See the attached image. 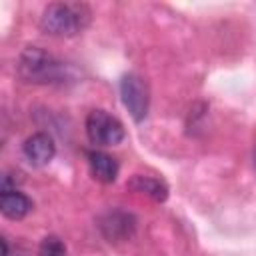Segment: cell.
<instances>
[{"label":"cell","mask_w":256,"mask_h":256,"mask_svg":"<svg viewBox=\"0 0 256 256\" xmlns=\"http://www.w3.org/2000/svg\"><path fill=\"white\" fill-rule=\"evenodd\" d=\"M128 188L138 192V194H144V196H148V198H152L156 202H164L168 198V186L162 180L154 178V176H140V174H136L128 182Z\"/></svg>","instance_id":"obj_9"},{"label":"cell","mask_w":256,"mask_h":256,"mask_svg":"<svg viewBox=\"0 0 256 256\" xmlns=\"http://www.w3.org/2000/svg\"><path fill=\"white\" fill-rule=\"evenodd\" d=\"M22 152L26 156V160L34 166H46L54 154H56V144L52 140L50 134L46 132H36L32 136H28L22 144Z\"/></svg>","instance_id":"obj_6"},{"label":"cell","mask_w":256,"mask_h":256,"mask_svg":"<svg viewBox=\"0 0 256 256\" xmlns=\"http://www.w3.org/2000/svg\"><path fill=\"white\" fill-rule=\"evenodd\" d=\"M64 254H66V246L58 236H46L40 242L38 256H64Z\"/></svg>","instance_id":"obj_10"},{"label":"cell","mask_w":256,"mask_h":256,"mask_svg":"<svg viewBox=\"0 0 256 256\" xmlns=\"http://www.w3.org/2000/svg\"><path fill=\"white\" fill-rule=\"evenodd\" d=\"M136 216L126 210H108L98 218V228L108 242H126L136 232Z\"/></svg>","instance_id":"obj_5"},{"label":"cell","mask_w":256,"mask_h":256,"mask_svg":"<svg viewBox=\"0 0 256 256\" xmlns=\"http://www.w3.org/2000/svg\"><path fill=\"white\" fill-rule=\"evenodd\" d=\"M86 136L94 146H116L124 140V124L106 110H92L86 116Z\"/></svg>","instance_id":"obj_3"},{"label":"cell","mask_w":256,"mask_h":256,"mask_svg":"<svg viewBox=\"0 0 256 256\" xmlns=\"http://www.w3.org/2000/svg\"><path fill=\"white\" fill-rule=\"evenodd\" d=\"M120 98L122 104L126 106V110L130 112V116L136 122H142L148 114V106H150V92H148V84L146 80L136 74V72H128L122 76L120 80Z\"/></svg>","instance_id":"obj_4"},{"label":"cell","mask_w":256,"mask_h":256,"mask_svg":"<svg viewBox=\"0 0 256 256\" xmlns=\"http://www.w3.org/2000/svg\"><path fill=\"white\" fill-rule=\"evenodd\" d=\"M16 70L24 82L40 86L66 84L74 78L72 68L66 62H62L40 46H26L18 56Z\"/></svg>","instance_id":"obj_1"},{"label":"cell","mask_w":256,"mask_h":256,"mask_svg":"<svg viewBox=\"0 0 256 256\" xmlns=\"http://www.w3.org/2000/svg\"><path fill=\"white\" fill-rule=\"evenodd\" d=\"M32 206H34L32 200L16 188L2 190V194H0V210L10 220H22L32 210Z\"/></svg>","instance_id":"obj_8"},{"label":"cell","mask_w":256,"mask_h":256,"mask_svg":"<svg viewBox=\"0 0 256 256\" xmlns=\"http://www.w3.org/2000/svg\"><path fill=\"white\" fill-rule=\"evenodd\" d=\"M90 8L80 2H52L40 16V30L48 36L72 38L90 24Z\"/></svg>","instance_id":"obj_2"},{"label":"cell","mask_w":256,"mask_h":256,"mask_svg":"<svg viewBox=\"0 0 256 256\" xmlns=\"http://www.w3.org/2000/svg\"><path fill=\"white\" fill-rule=\"evenodd\" d=\"M88 166H90V174L102 184L114 182L118 176V170H120L116 158H112L110 154H106L102 150H90L88 152Z\"/></svg>","instance_id":"obj_7"},{"label":"cell","mask_w":256,"mask_h":256,"mask_svg":"<svg viewBox=\"0 0 256 256\" xmlns=\"http://www.w3.org/2000/svg\"><path fill=\"white\" fill-rule=\"evenodd\" d=\"M254 166H256V148H254Z\"/></svg>","instance_id":"obj_11"}]
</instances>
